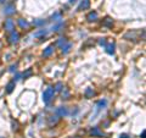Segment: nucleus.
Here are the masks:
<instances>
[{"mask_svg": "<svg viewBox=\"0 0 146 138\" xmlns=\"http://www.w3.org/2000/svg\"><path fill=\"white\" fill-rule=\"evenodd\" d=\"M121 138H128V136H127V134H122V136H121Z\"/></svg>", "mask_w": 146, "mask_h": 138, "instance_id": "nucleus-26", "label": "nucleus"}, {"mask_svg": "<svg viewBox=\"0 0 146 138\" xmlns=\"http://www.w3.org/2000/svg\"><path fill=\"white\" fill-rule=\"evenodd\" d=\"M4 1H5V0H0V3H4Z\"/></svg>", "mask_w": 146, "mask_h": 138, "instance_id": "nucleus-28", "label": "nucleus"}, {"mask_svg": "<svg viewBox=\"0 0 146 138\" xmlns=\"http://www.w3.org/2000/svg\"><path fill=\"white\" fill-rule=\"evenodd\" d=\"M71 3H74V1H76V0H70Z\"/></svg>", "mask_w": 146, "mask_h": 138, "instance_id": "nucleus-27", "label": "nucleus"}, {"mask_svg": "<svg viewBox=\"0 0 146 138\" xmlns=\"http://www.w3.org/2000/svg\"><path fill=\"white\" fill-rule=\"evenodd\" d=\"M106 47V51L108 54H113L114 53V44H108V45H105Z\"/></svg>", "mask_w": 146, "mask_h": 138, "instance_id": "nucleus-9", "label": "nucleus"}, {"mask_svg": "<svg viewBox=\"0 0 146 138\" xmlns=\"http://www.w3.org/2000/svg\"><path fill=\"white\" fill-rule=\"evenodd\" d=\"M97 18V12L96 11H93V12H90V14L88 15V20L89 21H95Z\"/></svg>", "mask_w": 146, "mask_h": 138, "instance_id": "nucleus-10", "label": "nucleus"}, {"mask_svg": "<svg viewBox=\"0 0 146 138\" xmlns=\"http://www.w3.org/2000/svg\"><path fill=\"white\" fill-rule=\"evenodd\" d=\"M100 44H101V45H106V41H105V39H101V41H100Z\"/></svg>", "mask_w": 146, "mask_h": 138, "instance_id": "nucleus-24", "label": "nucleus"}, {"mask_svg": "<svg viewBox=\"0 0 146 138\" xmlns=\"http://www.w3.org/2000/svg\"><path fill=\"white\" fill-rule=\"evenodd\" d=\"M91 134H93V136H97V137H102V132L100 131L97 127H95V128L91 130Z\"/></svg>", "mask_w": 146, "mask_h": 138, "instance_id": "nucleus-8", "label": "nucleus"}, {"mask_svg": "<svg viewBox=\"0 0 146 138\" xmlns=\"http://www.w3.org/2000/svg\"><path fill=\"white\" fill-rule=\"evenodd\" d=\"M4 14L7 15V16H10V15L15 14V6L12 5V4H10V5H7L6 7H5V10H4Z\"/></svg>", "mask_w": 146, "mask_h": 138, "instance_id": "nucleus-3", "label": "nucleus"}, {"mask_svg": "<svg viewBox=\"0 0 146 138\" xmlns=\"http://www.w3.org/2000/svg\"><path fill=\"white\" fill-rule=\"evenodd\" d=\"M106 104H107V102L106 100H101V102H99L97 103V110H101V109H104L105 106H106Z\"/></svg>", "mask_w": 146, "mask_h": 138, "instance_id": "nucleus-12", "label": "nucleus"}, {"mask_svg": "<svg viewBox=\"0 0 146 138\" xmlns=\"http://www.w3.org/2000/svg\"><path fill=\"white\" fill-rule=\"evenodd\" d=\"M65 43H66L65 38H60V41L57 42V45H61V47H62V44H65Z\"/></svg>", "mask_w": 146, "mask_h": 138, "instance_id": "nucleus-21", "label": "nucleus"}, {"mask_svg": "<svg viewBox=\"0 0 146 138\" xmlns=\"http://www.w3.org/2000/svg\"><path fill=\"white\" fill-rule=\"evenodd\" d=\"M88 7H89V0H83L82 4L78 7V10H85V9H88Z\"/></svg>", "mask_w": 146, "mask_h": 138, "instance_id": "nucleus-7", "label": "nucleus"}, {"mask_svg": "<svg viewBox=\"0 0 146 138\" xmlns=\"http://www.w3.org/2000/svg\"><path fill=\"white\" fill-rule=\"evenodd\" d=\"M62 26H63V23H62V22H60L59 25H56V26H54V27H52V31H59V28H61Z\"/></svg>", "mask_w": 146, "mask_h": 138, "instance_id": "nucleus-20", "label": "nucleus"}, {"mask_svg": "<svg viewBox=\"0 0 146 138\" xmlns=\"http://www.w3.org/2000/svg\"><path fill=\"white\" fill-rule=\"evenodd\" d=\"M10 71H11V72H14V71H16V65H15V66H11V69H10Z\"/></svg>", "mask_w": 146, "mask_h": 138, "instance_id": "nucleus-25", "label": "nucleus"}, {"mask_svg": "<svg viewBox=\"0 0 146 138\" xmlns=\"http://www.w3.org/2000/svg\"><path fill=\"white\" fill-rule=\"evenodd\" d=\"M57 120H59V116H57V115H55V116H51V117L49 119V122H50V125L56 124V122H57Z\"/></svg>", "mask_w": 146, "mask_h": 138, "instance_id": "nucleus-15", "label": "nucleus"}, {"mask_svg": "<svg viewBox=\"0 0 146 138\" xmlns=\"http://www.w3.org/2000/svg\"><path fill=\"white\" fill-rule=\"evenodd\" d=\"M62 83H57V84H56V90H61L62 89Z\"/></svg>", "mask_w": 146, "mask_h": 138, "instance_id": "nucleus-23", "label": "nucleus"}, {"mask_svg": "<svg viewBox=\"0 0 146 138\" xmlns=\"http://www.w3.org/2000/svg\"><path fill=\"white\" fill-rule=\"evenodd\" d=\"M18 38H20L18 33L12 31V32H11V35H10V43H12V44H14V43H17V42H18Z\"/></svg>", "mask_w": 146, "mask_h": 138, "instance_id": "nucleus-5", "label": "nucleus"}, {"mask_svg": "<svg viewBox=\"0 0 146 138\" xmlns=\"http://www.w3.org/2000/svg\"><path fill=\"white\" fill-rule=\"evenodd\" d=\"M61 20V15L60 14H55V16H52V21L56 22V21H60Z\"/></svg>", "mask_w": 146, "mask_h": 138, "instance_id": "nucleus-18", "label": "nucleus"}, {"mask_svg": "<svg viewBox=\"0 0 146 138\" xmlns=\"http://www.w3.org/2000/svg\"><path fill=\"white\" fill-rule=\"evenodd\" d=\"M85 95H86V97H91V95H94V92L89 88V89L85 90Z\"/></svg>", "mask_w": 146, "mask_h": 138, "instance_id": "nucleus-19", "label": "nucleus"}, {"mask_svg": "<svg viewBox=\"0 0 146 138\" xmlns=\"http://www.w3.org/2000/svg\"><path fill=\"white\" fill-rule=\"evenodd\" d=\"M52 51H54V45H49L48 48L44 50L43 55H44V56H50L51 54H52Z\"/></svg>", "mask_w": 146, "mask_h": 138, "instance_id": "nucleus-6", "label": "nucleus"}, {"mask_svg": "<svg viewBox=\"0 0 146 138\" xmlns=\"http://www.w3.org/2000/svg\"><path fill=\"white\" fill-rule=\"evenodd\" d=\"M31 75H32V71H31V70H28L26 73H23V78H27V77L31 76Z\"/></svg>", "mask_w": 146, "mask_h": 138, "instance_id": "nucleus-22", "label": "nucleus"}, {"mask_svg": "<svg viewBox=\"0 0 146 138\" xmlns=\"http://www.w3.org/2000/svg\"><path fill=\"white\" fill-rule=\"evenodd\" d=\"M6 88H7V93H11V92H12V89L15 88V81H12V82L9 83Z\"/></svg>", "mask_w": 146, "mask_h": 138, "instance_id": "nucleus-14", "label": "nucleus"}, {"mask_svg": "<svg viewBox=\"0 0 146 138\" xmlns=\"http://www.w3.org/2000/svg\"><path fill=\"white\" fill-rule=\"evenodd\" d=\"M4 26H5V29H6L7 32H12V31L15 29V23H14V21L10 20V18L5 21V25H4Z\"/></svg>", "mask_w": 146, "mask_h": 138, "instance_id": "nucleus-2", "label": "nucleus"}, {"mask_svg": "<svg viewBox=\"0 0 146 138\" xmlns=\"http://www.w3.org/2000/svg\"><path fill=\"white\" fill-rule=\"evenodd\" d=\"M46 33H48V31H44V29H42V31H39V32H35L34 34H33V37L38 38V37H40V35H45Z\"/></svg>", "mask_w": 146, "mask_h": 138, "instance_id": "nucleus-13", "label": "nucleus"}, {"mask_svg": "<svg viewBox=\"0 0 146 138\" xmlns=\"http://www.w3.org/2000/svg\"><path fill=\"white\" fill-rule=\"evenodd\" d=\"M71 47H72V44H71V43H67V45H66V47H62V51H63V53H67V51L70 50Z\"/></svg>", "mask_w": 146, "mask_h": 138, "instance_id": "nucleus-16", "label": "nucleus"}, {"mask_svg": "<svg viewBox=\"0 0 146 138\" xmlns=\"http://www.w3.org/2000/svg\"><path fill=\"white\" fill-rule=\"evenodd\" d=\"M54 93H55V89L52 87H48L46 89L44 90V93H43V100H44V103H49L54 98Z\"/></svg>", "mask_w": 146, "mask_h": 138, "instance_id": "nucleus-1", "label": "nucleus"}, {"mask_svg": "<svg viewBox=\"0 0 146 138\" xmlns=\"http://www.w3.org/2000/svg\"><path fill=\"white\" fill-rule=\"evenodd\" d=\"M56 115L57 116H67L68 115V110H67V108H59L57 111H56Z\"/></svg>", "mask_w": 146, "mask_h": 138, "instance_id": "nucleus-4", "label": "nucleus"}, {"mask_svg": "<svg viewBox=\"0 0 146 138\" xmlns=\"http://www.w3.org/2000/svg\"><path fill=\"white\" fill-rule=\"evenodd\" d=\"M35 26H43V25H45V21L44 20H40V21H34L33 22Z\"/></svg>", "mask_w": 146, "mask_h": 138, "instance_id": "nucleus-17", "label": "nucleus"}, {"mask_svg": "<svg viewBox=\"0 0 146 138\" xmlns=\"http://www.w3.org/2000/svg\"><path fill=\"white\" fill-rule=\"evenodd\" d=\"M18 25H20L22 28H27L28 26H29V23H28L26 20H23V18H20V20H18Z\"/></svg>", "mask_w": 146, "mask_h": 138, "instance_id": "nucleus-11", "label": "nucleus"}]
</instances>
